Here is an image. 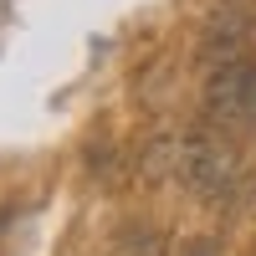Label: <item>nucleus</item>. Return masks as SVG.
Masks as SVG:
<instances>
[{
  "label": "nucleus",
  "mask_w": 256,
  "mask_h": 256,
  "mask_svg": "<svg viewBox=\"0 0 256 256\" xmlns=\"http://www.w3.org/2000/svg\"><path fill=\"white\" fill-rule=\"evenodd\" d=\"M174 174L184 190H195V195L216 200L230 190V180H236V159H230V148L220 138L210 134H184L180 148H174Z\"/></svg>",
  "instance_id": "f257e3e1"
},
{
  "label": "nucleus",
  "mask_w": 256,
  "mask_h": 256,
  "mask_svg": "<svg viewBox=\"0 0 256 256\" xmlns=\"http://www.w3.org/2000/svg\"><path fill=\"white\" fill-rule=\"evenodd\" d=\"M205 118L220 128H241L256 118V67L246 62H220L205 82Z\"/></svg>",
  "instance_id": "f03ea898"
},
{
  "label": "nucleus",
  "mask_w": 256,
  "mask_h": 256,
  "mask_svg": "<svg viewBox=\"0 0 256 256\" xmlns=\"http://www.w3.org/2000/svg\"><path fill=\"white\" fill-rule=\"evenodd\" d=\"M180 256H216V241H190Z\"/></svg>",
  "instance_id": "7ed1b4c3"
}]
</instances>
